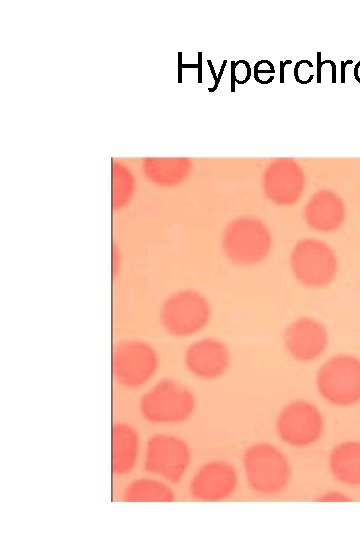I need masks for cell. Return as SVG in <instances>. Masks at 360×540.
Here are the masks:
<instances>
[{
	"instance_id": "1",
	"label": "cell",
	"mask_w": 360,
	"mask_h": 540,
	"mask_svg": "<svg viewBox=\"0 0 360 540\" xmlns=\"http://www.w3.org/2000/svg\"><path fill=\"white\" fill-rule=\"evenodd\" d=\"M240 473L251 492L271 499L287 491L293 480L294 469L282 447L267 440H258L244 448Z\"/></svg>"
},
{
	"instance_id": "2",
	"label": "cell",
	"mask_w": 360,
	"mask_h": 540,
	"mask_svg": "<svg viewBox=\"0 0 360 540\" xmlns=\"http://www.w3.org/2000/svg\"><path fill=\"white\" fill-rule=\"evenodd\" d=\"M195 392L182 381L163 377L152 382L141 394L138 411L148 424L160 427L188 422L197 410Z\"/></svg>"
},
{
	"instance_id": "3",
	"label": "cell",
	"mask_w": 360,
	"mask_h": 540,
	"mask_svg": "<svg viewBox=\"0 0 360 540\" xmlns=\"http://www.w3.org/2000/svg\"><path fill=\"white\" fill-rule=\"evenodd\" d=\"M213 315L209 298L195 288H180L161 302L158 319L165 333L174 338L197 336L210 324Z\"/></svg>"
},
{
	"instance_id": "4",
	"label": "cell",
	"mask_w": 360,
	"mask_h": 540,
	"mask_svg": "<svg viewBox=\"0 0 360 540\" xmlns=\"http://www.w3.org/2000/svg\"><path fill=\"white\" fill-rule=\"evenodd\" d=\"M318 396L335 408H352L360 404V357L340 352L329 356L315 374Z\"/></svg>"
},
{
	"instance_id": "5",
	"label": "cell",
	"mask_w": 360,
	"mask_h": 540,
	"mask_svg": "<svg viewBox=\"0 0 360 540\" xmlns=\"http://www.w3.org/2000/svg\"><path fill=\"white\" fill-rule=\"evenodd\" d=\"M159 368L160 355L150 341L127 337L114 344L111 370L118 386L127 390L147 387L153 382Z\"/></svg>"
},
{
	"instance_id": "6",
	"label": "cell",
	"mask_w": 360,
	"mask_h": 540,
	"mask_svg": "<svg viewBox=\"0 0 360 540\" xmlns=\"http://www.w3.org/2000/svg\"><path fill=\"white\" fill-rule=\"evenodd\" d=\"M326 431L321 408L306 398L285 403L274 419V432L279 441L292 449H309L317 445Z\"/></svg>"
},
{
	"instance_id": "7",
	"label": "cell",
	"mask_w": 360,
	"mask_h": 540,
	"mask_svg": "<svg viewBox=\"0 0 360 540\" xmlns=\"http://www.w3.org/2000/svg\"><path fill=\"white\" fill-rule=\"evenodd\" d=\"M141 460L147 474L176 485L187 477L191 469L193 450L181 435L156 432L146 439Z\"/></svg>"
},
{
	"instance_id": "8",
	"label": "cell",
	"mask_w": 360,
	"mask_h": 540,
	"mask_svg": "<svg viewBox=\"0 0 360 540\" xmlns=\"http://www.w3.org/2000/svg\"><path fill=\"white\" fill-rule=\"evenodd\" d=\"M221 250L233 264L255 265L265 260L272 249L273 237L267 225L255 217L231 220L221 235Z\"/></svg>"
},
{
	"instance_id": "9",
	"label": "cell",
	"mask_w": 360,
	"mask_h": 540,
	"mask_svg": "<svg viewBox=\"0 0 360 540\" xmlns=\"http://www.w3.org/2000/svg\"><path fill=\"white\" fill-rule=\"evenodd\" d=\"M289 267L294 278L302 285L321 288L329 285L337 276L339 259L329 243L304 237L292 246Z\"/></svg>"
},
{
	"instance_id": "10",
	"label": "cell",
	"mask_w": 360,
	"mask_h": 540,
	"mask_svg": "<svg viewBox=\"0 0 360 540\" xmlns=\"http://www.w3.org/2000/svg\"><path fill=\"white\" fill-rule=\"evenodd\" d=\"M241 473L231 461L213 458L199 464L191 473L187 491L189 497L198 502H223L237 493Z\"/></svg>"
},
{
	"instance_id": "11",
	"label": "cell",
	"mask_w": 360,
	"mask_h": 540,
	"mask_svg": "<svg viewBox=\"0 0 360 540\" xmlns=\"http://www.w3.org/2000/svg\"><path fill=\"white\" fill-rule=\"evenodd\" d=\"M183 364L195 379L211 382L222 378L228 372L232 364V352L221 338L201 336L186 346Z\"/></svg>"
},
{
	"instance_id": "12",
	"label": "cell",
	"mask_w": 360,
	"mask_h": 540,
	"mask_svg": "<svg viewBox=\"0 0 360 540\" xmlns=\"http://www.w3.org/2000/svg\"><path fill=\"white\" fill-rule=\"evenodd\" d=\"M329 342L327 326L316 317L308 315L294 318L282 333L285 352L299 363H311L319 359L326 352Z\"/></svg>"
},
{
	"instance_id": "13",
	"label": "cell",
	"mask_w": 360,
	"mask_h": 540,
	"mask_svg": "<svg viewBox=\"0 0 360 540\" xmlns=\"http://www.w3.org/2000/svg\"><path fill=\"white\" fill-rule=\"evenodd\" d=\"M305 187L300 166L292 160L281 159L271 163L263 174V189L267 197L281 205L297 201Z\"/></svg>"
},
{
	"instance_id": "14",
	"label": "cell",
	"mask_w": 360,
	"mask_h": 540,
	"mask_svg": "<svg viewBox=\"0 0 360 540\" xmlns=\"http://www.w3.org/2000/svg\"><path fill=\"white\" fill-rule=\"evenodd\" d=\"M138 429L126 421H116L111 428V469L114 476L131 474L142 458Z\"/></svg>"
},
{
	"instance_id": "15",
	"label": "cell",
	"mask_w": 360,
	"mask_h": 540,
	"mask_svg": "<svg viewBox=\"0 0 360 540\" xmlns=\"http://www.w3.org/2000/svg\"><path fill=\"white\" fill-rule=\"evenodd\" d=\"M304 217L307 224L317 231H334L344 222L345 204L337 193L322 189L310 197Z\"/></svg>"
},
{
	"instance_id": "16",
	"label": "cell",
	"mask_w": 360,
	"mask_h": 540,
	"mask_svg": "<svg viewBox=\"0 0 360 540\" xmlns=\"http://www.w3.org/2000/svg\"><path fill=\"white\" fill-rule=\"evenodd\" d=\"M326 462L329 474L337 483L347 488H360V439L336 443Z\"/></svg>"
},
{
	"instance_id": "17",
	"label": "cell",
	"mask_w": 360,
	"mask_h": 540,
	"mask_svg": "<svg viewBox=\"0 0 360 540\" xmlns=\"http://www.w3.org/2000/svg\"><path fill=\"white\" fill-rule=\"evenodd\" d=\"M124 502H173L176 492L173 485L150 474L131 479L123 488Z\"/></svg>"
},
{
	"instance_id": "18",
	"label": "cell",
	"mask_w": 360,
	"mask_h": 540,
	"mask_svg": "<svg viewBox=\"0 0 360 540\" xmlns=\"http://www.w3.org/2000/svg\"><path fill=\"white\" fill-rule=\"evenodd\" d=\"M143 169L151 182L160 186H173L189 175L190 164L186 160H148Z\"/></svg>"
},
{
	"instance_id": "19",
	"label": "cell",
	"mask_w": 360,
	"mask_h": 540,
	"mask_svg": "<svg viewBox=\"0 0 360 540\" xmlns=\"http://www.w3.org/2000/svg\"><path fill=\"white\" fill-rule=\"evenodd\" d=\"M135 181L132 173L123 165H114L113 169V205L123 207L129 202L134 192Z\"/></svg>"
},
{
	"instance_id": "20",
	"label": "cell",
	"mask_w": 360,
	"mask_h": 540,
	"mask_svg": "<svg viewBox=\"0 0 360 540\" xmlns=\"http://www.w3.org/2000/svg\"><path fill=\"white\" fill-rule=\"evenodd\" d=\"M231 68H232V71H231V75H232L231 90L234 91L235 90V87H234L235 82H237L239 84H244L250 79L251 69H250V66H249L248 62L245 61V60H240V61H237V62H233L231 64Z\"/></svg>"
},
{
	"instance_id": "21",
	"label": "cell",
	"mask_w": 360,
	"mask_h": 540,
	"mask_svg": "<svg viewBox=\"0 0 360 540\" xmlns=\"http://www.w3.org/2000/svg\"><path fill=\"white\" fill-rule=\"evenodd\" d=\"M274 73V66L268 60H260L255 64L254 77L261 84L270 83L274 79Z\"/></svg>"
},
{
	"instance_id": "22",
	"label": "cell",
	"mask_w": 360,
	"mask_h": 540,
	"mask_svg": "<svg viewBox=\"0 0 360 540\" xmlns=\"http://www.w3.org/2000/svg\"><path fill=\"white\" fill-rule=\"evenodd\" d=\"M315 500L318 502H349L353 498L344 490L327 489L318 493Z\"/></svg>"
},
{
	"instance_id": "23",
	"label": "cell",
	"mask_w": 360,
	"mask_h": 540,
	"mask_svg": "<svg viewBox=\"0 0 360 540\" xmlns=\"http://www.w3.org/2000/svg\"><path fill=\"white\" fill-rule=\"evenodd\" d=\"M313 64L309 60H300L294 70L296 81L301 84H307L313 79Z\"/></svg>"
},
{
	"instance_id": "24",
	"label": "cell",
	"mask_w": 360,
	"mask_h": 540,
	"mask_svg": "<svg viewBox=\"0 0 360 540\" xmlns=\"http://www.w3.org/2000/svg\"><path fill=\"white\" fill-rule=\"evenodd\" d=\"M121 267V252L120 249L113 244L112 246V272L115 276Z\"/></svg>"
},
{
	"instance_id": "25",
	"label": "cell",
	"mask_w": 360,
	"mask_h": 540,
	"mask_svg": "<svg viewBox=\"0 0 360 540\" xmlns=\"http://www.w3.org/2000/svg\"><path fill=\"white\" fill-rule=\"evenodd\" d=\"M291 60H287L285 62H280V82L283 83L284 82V67L286 64H291Z\"/></svg>"
},
{
	"instance_id": "26",
	"label": "cell",
	"mask_w": 360,
	"mask_h": 540,
	"mask_svg": "<svg viewBox=\"0 0 360 540\" xmlns=\"http://www.w3.org/2000/svg\"><path fill=\"white\" fill-rule=\"evenodd\" d=\"M352 62H353V61H351V60H348V61H346V62H344V61L342 62V65H341V68H342V72H341V82H344V81H345V70H344V69H345L346 65H347V64H350V63H352Z\"/></svg>"
},
{
	"instance_id": "27",
	"label": "cell",
	"mask_w": 360,
	"mask_h": 540,
	"mask_svg": "<svg viewBox=\"0 0 360 540\" xmlns=\"http://www.w3.org/2000/svg\"><path fill=\"white\" fill-rule=\"evenodd\" d=\"M355 79L360 82V62H358L354 68Z\"/></svg>"
}]
</instances>
